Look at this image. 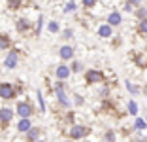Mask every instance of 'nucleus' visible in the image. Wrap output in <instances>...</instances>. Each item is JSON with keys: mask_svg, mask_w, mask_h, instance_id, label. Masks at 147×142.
Listing matches in <instances>:
<instances>
[{"mask_svg": "<svg viewBox=\"0 0 147 142\" xmlns=\"http://www.w3.org/2000/svg\"><path fill=\"white\" fill-rule=\"evenodd\" d=\"M17 97V87L9 82H2L0 83V99L2 100H11Z\"/></svg>", "mask_w": 147, "mask_h": 142, "instance_id": "nucleus-1", "label": "nucleus"}, {"mask_svg": "<svg viewBox=\"0 0 147 142\" xmlns=\"http://www.w3.org/2000/svg\"><path fill=\"white\" fill-rule=\"evenodd\" d=\"M15 114H17L19 117H32L34 116V106H32L28 100H21V102H17V106H15Z\"/></svg>", "mask_w": 147, "mask_h": 142, "instance_id": "nucleus-2", "label": "nucleus"}, {"mask_svg": "<svg viewBox=\"0 0 147 142\" xmlns=\"http://www.w3.org/2000/svg\"><path fill=\"white\" fill-rule=\"evenodd\" d=\"M17 65H19V49L9 47V49H8V55H6V59H4V66L8 70H13Z\"/></svg>", "mask_w": 147, "mask_h": 142, "instance_id": "nucleus-3", "label": "nucleus"}, {"mask_svg": "<svg viewBox=\"0 0 147 142\" xmlns=\"http://www.w3.org/2000/svg\"><path fill=\"white\" fill-rule=\"evenodd\" d=\"M89 134V129H87L85 125H72L68 131V137L72 138V140H79V138L87 137Z\"/></svg>", "mask_w": 147, "mask_h": 142, "instance_id": "nucleus-4", "label": "nucleus"}, {"mask_svg": "<svg viewBox=\"0 0 147 142\" xmlns=\"http://www.w3.org/2000/svg\"><path fill=\"white\" fill-rule=\"evenodd\" d=\"M13 116H15V112L9 106H2L0 108V127H8L11 123Z\"/></svg>", "mask_w": 147, "mask_h": 142, "instance_id": "nucleus-5", "label": "nucleus"}, {"mask_svg": "<svg viewBox=\"0 0 147 142\" xmlns=\"http://www.w3.org/2000/svg\"><path fill=\"white\" fill-rule=\"evenodd\" d=\"M85 82L87 83H102L104 82V74L96 68H91L85 72Z\"/></svg>", "mask_w": 147, "mask_h": 142, "instance_id": "nucleus-6", "label": "nucleus"}, {"mask_svg": "<svg viewBox=\"0 0 147 142\" xmlns=\"http://www.w3.org/2000/svg\"><path fill=\"white\" fill-rule=\"evenodd\" d=\"M55 95H57V100H59V104H61L62 108H72V100H70L66 89H57Z\"/></svg>", "mask_w": 147, "mask_h": 142, "instance_id": "nucleus-7", "label": "nucleus"}, {"mask_svg": "<svg viewBox=\"0 0 147 142\" xmlns=\"http://www.w3.org/2000/svg\"><path fill=\"white\" fill-rule=\"evenodd\" d=\"M55 76H57V80H62V82H66V80L72 76V70H70L68 65H59V66L55 68Z\"/></svg>", "mask_w": 147, "mask_h": 142, "instance_id": "nucleus-8", "label": "nucleus"}, {"mask_svg": "<svg viewBox=\"0 0 147 142\" xmlns=\"http://www.w3.org/2000/svg\"><path fill=\"white\" fill-rule=\"evenodd\" d=\"M15 29H17L19 34H26V32H30L32 25H30V21H28L26 17H19L17 23H15Z\"/></svg>", "mask_w": 147, "mask_h": 142, "instance_id": "nucleus-9", "label": "nucleus"}, {"mask_svg": "<svg viewBox=\"0 0 147 142\" xmlns=\"http://www.w3.org/2000/svg\"><path fill=\"white\" fill-rule=\"evenodd\" d=\"M59 57H61L62 61H72L74 59V47L70 46V44H66V46H62L61 49H59Z\"/></svg>", "mask_w": 147, "mask_h": 142, "instance_id": "nucleus-10", "label": "nucleus"}, {"mask_svg": "<svg viewBox=\"0 0 147 142\" xmlns=\"http://www.w3.org/2000/svg\"><path fill=\"white\" fill-rule=\"evenodd\" d=\"M25 134H26V142H34V140H38V138H42V129L32 125V127L26 131Z\"/></svg>", "mask_w": 147, "mask_h": 142, "instance_id": "nucleus-11", "label": "nucleus"}, {"mask_svg": "<svg viewBox=\"0 0 147 142\" xmlns=\"http://www.w3.org/2000/svg\"><path fill=\"white\" fill-rule=\"evenodd\" d=\"M17 131L19 133H26V131L32 127V121H30V117H19V121H17Z\"/></svg>", "mask_w": 147, "mask_h": 142, "instance_id": "nucleus-12", "label": "nucleus"}, {"mask_svg": "<svg viewBox=\"0 0 147 142\" xmlns=\"http://www.w3.org/2000/svg\"><path fill=\"white\" fill-rule=\"evenodd\" d=\"M123 23V17H121V13L119 12H111L108 15V25L109 27H119Z\"/></svg>", "mask_w": 147, "mask_h": 142, "instance_id": "nucleus-13", "label": "nucleus"}, {"mask_svg": "<svg viewBox=\"0 0 147 142\" xmlns=\"http://www.w3.org/2000/svg\"><path fill=\"white\" fill-rule=\"evenodd\" d=\"M111 34H113V27H109V25H100L98 27V36L100 38H109Z\"/></svg>", "mask_w": 147, "mask_h": 142, "instance_id": "nucleus-14", "label": "nucleus"}, {"mask_svg": "<svg viewBox=\"0 0 147 142\" xmlns=\"http://www.w3.org/2000/svg\"><path fill=\"white\" fill-rule=\"evenodd\" d=\"M11 47V38L8 34H0V51H8Z\"/></svg>", "mask_w": 147, "mask_h": 142, "instance_id": "nucleus-15", "label": "nucleus"}, {"mask_svg": "<svg viewBox=\"0 0 147 142\" xmlns=\"http://www.w3.org/2000/svg\"><path fill=\"white\" fill-rule=\"evenodd\" d=\"M125 85H126V89H128L132 95H140V87H138V85H134V83L130 82V80H126V82H125Z\"/></svg>", "mask_w": 147, "mask_h": 142, "instance_id": "nucleus-16", "label": "nucleus"}, {"mask_svg": "<svg viewBox=\"0 0 147 142\" xmlns=\"http://www.w3.org/2000/svg\"><path fill=\"white\" fill-rule=\"evenodd\" d=\"M134 129H138V131H143V129H147V121L143 119V117H138V119L134 121Z\"/></svg>", "mask_w": 147, "mask_h": 142, "instance_id": "nucleus-17", "label": "nucleus"}, {"mask_svg": "<svg viewBox=\"0 0 147 142\" xmlns=\"http://www.w3.org/2000/svg\"><path fill=\"white\" fill-rule=\"evenodd\" d=\"M6 4L9 10H19L23 6V0H6Z\"/></svg>", "mask_w": 147, "mask_h": 142, "instance_id": "nucleus-18", "label": "nucleus"}, {"mask_svg": "<svg viewBox=\"0 0 147 142\" xmlns=\"http://www.w3.org/2000/svg\"><path fill=\"white\" fill-rule=\"evenodd\" d=\"M68 66H70V70H72V72H76V74L83 70V65L79 63V61H72V65H68Z\"/></svg>", "mask_w": 147, "mask_h": 142, "instance_id": "nucleus-19", "label": "nucleus"}, {"mask_svg": "<svg viewBox=\"0 0 147 142\" xmlns=\"http://www.w3.org/2000/svg\"><path fill=\"white\" fill-rule=\"evenodd\" d=\"M47 30L51 32V34H57V32L61 30V27H59V23H57V21H49V25H47Z\"/></svg>", "mask_w": 147, "mask_h": 142, "instance_id": "nucleus-20", "label": "nucleus"}, {"mask_svg": "<svg viewBox=\"0 0 147 142\" xmlns=\"http://www.w3.org/2000/svg\"><path fill=\"white\" fill-rule=\"evenodd\" d=\"M138 32H140V34H147V17H145V19H140Z\"/></svg>", "mask_w": 147, "mask_h": 142, "instance_id": "nucleus-21", "label": "nucleus"}, {"mask_svg": "<svg viewBox=\"0 0 147 142\" xmlns=\"http://www.w3.org/2000/svg\"><path fill=\"white\" fill-rule=\"evenodd\" d=\"M136 15H138V19H145L147 17V8H143V4L138 6L136 8Z\"/></svg>", "mask_w": 147, "mask_h": 142, "instance_id": "nucleus-22", "label": "nucleus"}, {"mask_svg": "<svg viewBox=\"0 0 147 142\" xmlns=\"http://www.w3.org/2000/svg\"><path fill=\"white\" fill-rule=\"evenodd\" d=\"M128 114H132V116L138 114V104H136V100H130L128 102Z\"/></svg>", "mask_w": 147, "mask_h": 142, "instance_id": "nucleus-23", "label": "nucleus"}, {"mask_svg": "<svg viewBox=\"0 0 147 142\" xmlns=\"http://www.w3.org/2000/svg\"><path fill=\"white\" fill-rule=\"evenodd\" d=\"M36 99H38V104H40V112H45V102H43V97H42V93H36Z\"/></svg>", "mask_w": 147, "mask_h": 142, "instance_id": "nucleus-24", "label": "nucleus"}, {"mask_svg": "<svg viewBox=\"0 0 147 142\" xmlns=\"http://www.w3.org/2000/svg\"><path fill=\"white\" fill-rule=\"evenodd\" d=\"M104 140H106V142H115V133H113L111 129H109V131H106V134H104Z\"/></svg>", "mask_w": 147, "mask_h": 142, "instance_id": "nucleus-25", "label": "nucleus"}, {"mask_svg": "<svg viewBox=\"0 0 147 142\" xmlns=\"http://www.w3.org/2000/svg\"><path fill=\"white\" fill-rule=\"evenodd\" d=\"M76 10H78L76 2H68V4L64 6V12H66V13H72V12H76Z\"/></svg>", "mask_w": 147, "mask_h": 142, "instance_id": "nucleus-26", "label": "nucleus"}, {"mask_svg": "<svg viewBox=\"0 0 147 142\" xmlns=\"http://www.w3.org/2000/svg\"><path fill=\"white\" fill-rule=\"evenodd\" d=\"M96 2H98V0H81L83 8H94V6H96Z\"/></svg>", "mask_w": 147, "mask_h": 142, "instance_id": "nucleus-27", "label": "nucleus"}, {"mask_svg": "<svg viewBox=\"0 0 147 142\" xmlns=\"http://www.w3.org/2000/svg\"><path fill=\"white\" fill-rule=\"evenodd\" d=\"M62 38H64V40H70V38H72V36H74V30L72 29H66V30H62Z\"/></svg>", "mask_w": 147, "mask_h": 142, "instance_id": "nucleus-28", "label": "nucleus"}, {"mask_svg": "<svg viewBox=\"0 0 147 142\" xmlns=\"http://www.w3.org/2000/svg\"><path fill=\"white\" fill-rule=\"evenodd\" d=\"M42 25H43V17L40 15V17H38V23H36V30H34L36 34H40V32H42Z\"/></svg>", "mask_w": 147, "mask_h": 142, "instance_id": "nucleus-29", "label": "nucleus"}, {"mask_svg": "<svg viewBox=\"0 0 147 142\" xmlns=\"http://www.w3.org/2000/svg\"><path fill=\"white\" fill-rule=\"evenodd\" d=\"M143 0H126V4H130L132 8H138V6H142Z\"/></svg>", "mask_w": 147, "mask_h": 142, "instance_id": "nucleus-30", "label": "nucleus"}, {"mask_svg": "<svg viewBox=\"0 0 147 142\" xmlns=\"http://www.w3.org/2000/svg\"><path fill=\"white\" fill-rule=\"evenodd\" d=\"M100 95H102V97H108V95H109V89H108V87H102V89H100Z\"/></svg>", "mask_w": 147, "mask_h": 142, "instance_id": "nucleus-31", "label": "nucleus"}, {"mask_svg": "<svg viewBox=\"0 0 147 142\" xmlns=\"http://www.w3.org/2000/svg\"><path fill=\"white\" fill-rule=\"evenodd\" d=\"M125 12H134V8H132L130 4H125Z\"/></svg>", "mask_w": 147, "mask_h": 142, "instance_id": "nucleus-32", "label": "nucleus"}, {"mask_svg": "<svg viewBox=\"0 0 147 142\" xmlns=\"http://www.w3.org/2000/svg\"><path fill=\"white\" fill-rule=\"evenodd\" d=\"M76 104H83V99H81V97H76Z\"/></svg>", "mask_w": 147, "mask_h": 142, "instance_id": "nucleus-33", "label": "nucleus"}, {"mask_svg": "<svg viewBox=\"0 0 147 142\" xmlns=\"http://www.w3.org/2000/svg\"><path fill=\"white\" fill-rule=\"evenodd\" d=\"M134 142H147V138H136Z\"/></svg>", "mask_w": 147, "mask_h": 142, "instance_id": "nucleus-34", "label": "nucleus"}, {"mask_svg": "<svg viewBox=\"0 0 147 142\" xmlns=\"http://www.w3.org/2000/svg\"><path fill=\"white\" fill-rule=\"evenodd\" d=\"M34 142H45V140H43V138H38V140H34Z\"/></svg>", "mask_w": 147, "mask_h": 142, "instance_id": "nucleus-35", "label": "nucleus"}, {"mask_svg": "<svg viewBox=\"0 0 147 142\" xmlns=\"http://www.w3.org/2000/svg\"><path fill=\"white\" fill-rule=\"evenodd\" d=\"M145 121H147V117H145Z\"/></svg>", "mask_w": 147, "mask_h": 142, "instance_id": "nucleus-36", "label": "nucleus"}]
</instances>
